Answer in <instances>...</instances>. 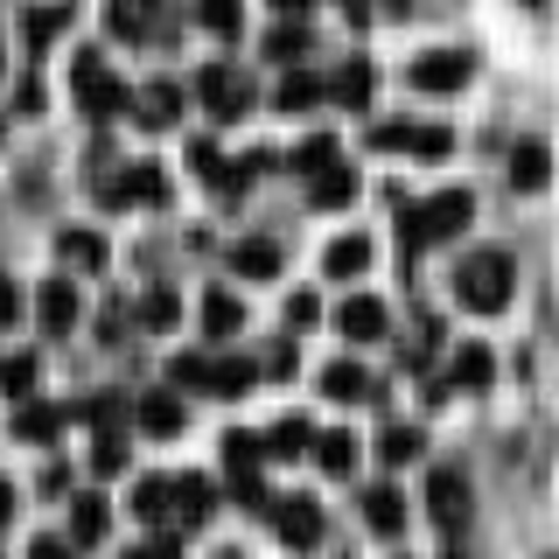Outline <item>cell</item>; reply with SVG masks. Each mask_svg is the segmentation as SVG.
<instances>
[{"label":"cell","instance_id":"obj_1","mask_svg":"<svg viewBox=\"0 0 559 559\" xmlns=\"http://www.w3.org/2000/svg\"><path fill=\"white\" fill-rule=\"evenodd\" d=\"M511 294H518V259L511 252H468L462 266H454V301L462 308H476V314H497V308H511Z\"/></svg>","mask_w":559,"mask_h":559},{"label":"cell","instance_id":"obj_2","mask_svg":"<svg viewBox=\"0 0 559 559\" xmlns=\"http://www.w3.org/2000/svg\"><path fill=\"white\" fill-rule=\"evenodd\" d=\"M468 224H476V197H468V189H441V197L413 203L406 217H399V238L406 245H441L454 231H468Z\"/></svg>","mask_w":559,"mask_h":559},{"label":"cell","instance_id":"obj_3","mask_svg":"<svg viewBox=\"0 0 559 559\" xmlns=\"http://www.w3.org/2000/svg\"><path fill=\"white\" fill-rule=\"evenodd\" d=\"M70 92H78V112L84 119H112V112H127L133 92L105 70V57H78V70H70Z\"/></svg>","mask_w":559,"mask_h":559},{"label":"cell","instance_id":"obj_4","mask_svg":"<svg viewBox=\"0 0 559 559\" xmlns=\"http://www.w3.org/2000/svg\"><path fill=\"white\" fill-rule=\"evenodd\" d=\"M468 78H476V57H468V49H419L406 63L413 92H462Z\"/></svg>","mask_w":559,"mask_h":559},{"label":"cell","instance_id":"obj_5","mask_svg":"<svg viewBox=\"0 0 559 559\" xmlns=\"http://www.w3.org/2000/svg\"><path fill=\"white\" fill-rule=\"evenodd\" d=\"M175 22V0H105V28L140 43V35H168Z\"/></svg>","mask_w":559,"mask_h":559},{"label":"cell","instance_id":"obj_6","mask_svg":"<svg viewBox=\"0 0 559 559\" xmlns=\"http://www.w3.org/2000/svg\"><path fill=\"white\" fill-rule=\"evenodd\" d=\"M336 329H343V343H378L384 329H392V314H384L378 294H349L336 308Z\"/></svg>","mask_w":559,"mask_h":559},{"label":"cell","instance_id":"obj_7","mask_svg":"<svg viewBox=\"0 0 559 559\" xmlns=\"http://www.w3.org/2000/svg\"><path fill=\"white\" fill-rule=\"evenodd\" d=\"M427 503H433V518L448 524H468V503H476V489H468V476L462 468H433V483H427Z\"/></svg>","mask_w":559,"mask_h":559},{"label":"cell","instance_id":"obj_8","mask_svg":"<svg viewBox=\"0 0 559 559\" xmlns=\"http://www.w3.org/2000/svg\"><path fill=\"white\" fill-rule=\"evenodd\" d=\"M35 314H43L49 336H70V329H78V314H84V294L70 287V280H49V287L35 294Z\"/></svg>","mask_w":559,"mask_h":559},{"label":"cell","instance_id":"obj_9","mask_svg":"<svg viewBox=\"0 0 559 559\" xmlns=\"http://www.w3.org/2000/svg\"><path fill=\"white\" fill-rule=\"evenodd\" d=\"M273 524H280V538H287L294 552H308L314 538H322V503H314V497H287L273 511Z\"/></svg>","mask_w":559,"mask_h":559},{"label":"cell","instance_id":"obj_10","mask_svg":"<svg viewBox=\"0 0 559 559\" xmlns=\"http://www.w3.org/2000/svg\"><path fill=\"white\" fill-rule=\"evenodd\" d=\"M280 266H287L280 238H238V245H231V273H238V280H273Z\"/></svg>","mask_w":559,"mask_h":559},{"label":"cell","instance_id":"obj_11","mask_svg":"<svg viewBox=\"0 0 559 559\" xmlns=\"http://www.w3.org/2000/svg\"><path fill=\"white\" fill-rule=\"evenodd\" d=\"M203 98H210V112H217V119H231V112H245V105H252V84H245L238 70L210 63V70H203Z\"/></svg>","mask_w":559,"mask_h":559},{"label":"cell","instance_id":"obj_12","mask_svg":"<svg viewBox=\"0 0 559 559\" xmlns=\"http://www.w3.org/2000/svg\"><path fill=\"white\" fill-rule=\"evenodd\" d=\"M371 140H378V147H399V154H448L454 147L448 127H406V119H399V127H378Z\"/></svg>","mask_w":559,"mask_h":559},{"label":"cell","instance_id":"obj_13","mask_svg":"<svg viewBox=\"0 0 559 559\" xmlns=\"http://www.w3.org/2000/svg\"><path fill=\"white\" fill-rule=\"evenodd\" d=\"M238 329H245V301H238L231 287H210L203 294V336L210 343H231Z\"/></svg>","mask_w":559,"mask_h":559},{"label":"cell","instance_id":"obj_14","mask_svg":"<svg viewBox=\"0 0 559 559\" xmlns=\"http://www.w3.org/2000/svg\"><path fill=\"white\" fill-rule=\"evenodd\" d=\"M168 511H182V524H203L217 518V489L203 476H168Z\"/></svg>","mask_w":559,"mask_h":559},{"label":"cell","instance_id":"obj_15","mask_svg":"<svg viewBox=\"0 0 559 559\" xmlns=\"http://www.w3.org/2000/svg\"><path fill=\"white\" fill-rule=\"evenodd\" d=\"M133 413H140V427H147L154 441H175V433H182V399L175 392H140Z\"/></svg>","mask_w":559,"mask_h":559},{"label":"cell","instance_id":"obj_16","mask_svg":"<svg viewBox=\"0 0 559 559\" xmlns=\"http://www.w3.org/2000/svg\"><path fill=\"white\" fill-rule=\"evenodd\" d=\"M175 119H182V92H175V78H154L147 92H140V127H175Z\"/></svg>","mask_w":559,"mask_h":559},{"label":"cell","instance_id":"obj_17","mask_svg":"<svg viewBox=\"0 0 559 559\" xmlns=\"http://www.w3.org/2000/svg\"><path fill=\"white\" fill-rule=\"evenodd\" d=\"M364 524H371L378 538H392L399 524H406V497H399L392 483H378V489H364Z\"/></svg>","mask_w":559,"mask_h":559},{"label":"cell","instance_id":"obj_18","mask_svg":"<svg viewBox=\"0 0 559 559\" xmlns=\"http://www.w3.org/2000/svg\"><path fill=\"white\" fill-rule=\"evenodd\" d=\"M364 266H371V238H357V231H349V238H329V252H322V273L329 280H357Z\"/></svg>","mask_w":559,"mask_h":559},{"label":"cell","instance_id":"obj_19","mask_svg":"<svg viewBox=\"0 0 559 559\" xmlns=\"http://www.w3.org/2000/svg\"><path fill=\"white\" fill-rule=\"evenodd\" d=\"M314 462H322V476H349V468H357V433L349 427H336V433H314Z\"/></svg>","mask_w":559,"mask_h":559},{"label":"cell","instance_id":"obj_20","mask_svg":"<svg viewBox=\"0 0 559 559\" xmlns=\"http://www.w3.org/2000/svg\"><path fill=\"white\" fill-rule=\"evenodd\" d=\"M105 524H112V503H105V497H78V503H70V546H98Z\"/></svg>","mask_w":559,"mask_h":559},{"label":"cell","instance_id":"obj_21","mask_svg":"<svg viewBox=\"0 0 559 559\" xmlns=\"http://www.w3.org/2000/svg\"><path fill=\"white\" fill-rule=\"evenodd\" d=\"M462 392H483L489 378H497V357H489V343H462L454 349V371H448Z\"/></svg>","mask_w":559,"mask_h":559},{"label":"cell","instance_id":"obj_22","mask_svg":"<svg viewBox=\"0 0 559 559\" xmlns=\"http://www.w3.org/2000/svg\"><path fill=\"white\" fill-rule=\"evenodd\" d=\"M57 259H70V266H84V273H98V266H105V238L84 231V224H70V231H57Z\"/></svg>","mask_w":559,"mask_h":559},{"label":"cell","instance_id":"obj_23","mask_svg":"<svg viewBox=\"0 0 559 559\" xmlns=\"http://www.w3.org/2000/svg\"><path fill=\"white\" fill-rule=\"evenodd\" d=\"M546 168H552L546 140H518V147H511V182L518 189H538V182H546Z\"/></svg>","mask_w":559,"mask_h":559},{"label":"cell","instance_id":"obj_24","mask_svg":"<svg viewBox=\"0 0 559 559\" xmlns=\"http://www.w3.org/2000/svg\"><path fill=\"white\" fill-rule=\"evenodd\" d=\"M322 392L329 399H371V371H364V364H349V357H336L322 371Z\"/></svg>","mask_w":559,"mask_h":559},{"label":"cell","instance_id":"obj_25","mask_svg":"<svg viewBox=\"0 0 559 559\" xmlns=\"http://www.w3.org/2000/svg\"><path fill=\"white\" fill-rule=\"evenodd\" d=\"M349 197H357V175H349L343 162H336V168H322V175H314V189H308V203H314V210H336V203H349Z\"/></svg>","mask_w":559,"mask_h":559},{"label":"cell","instance_id":"obj_26","mask_svg":"<svg viewBox=\"0 0 559 559\" xmlns=\"http://www.w3.org/2000/svg\"><path fill=\"white\" fill-rule=\"evenodd\" d=\"M140 322H147L154 336H168V329L182 322V301H175V287H147V301H140Z\"/></svg>","mask_w":559,"mask_h":559},{"label":"cell","instance_id":"obj_27","mask_svg":"<svg viewBox=\"0 0 559 559\" xmlns=\"http://www.w3.org/2000/svg\"><path fill=\"white\" fill-rule=\"evenodd\" d=\"M63 28H70V8H35V14H22V35H28V49H49Z\"/></svg>","mask_w":559,"mask_h":559},{"label":"cell","instance_id":"obj_28","mask_svg":"<svg viewBox=\"0 0 559 559\" xmlns=\"http://www.w3.org/2000/svg\"><path fill=\"white\" fill-rule=\"evenodd\" d=\"M259 462H266L259 433H231V441H224V468H231V483H238V476H259Z\"/></svg>","mask_w":559,"mask_h":559},{"label":"cell","instance_id":"obj_29","mask_svg":"<svg viewBox=\"0 0 559 559\" xmlns=\"http://www.w3.org/2000/svg\"><path fill=\"white\" fill-rule=\"evenodd\" d=\"M419 441H427L419 427H384V441H378V462H384V468H406L413 454H419Z\"/></svg>","mask_w":559,"mask_h":559},{"label":"cell","instance_id":"obj_30","mask_svg":"<svg viewBox=\"0 0 559 559\" xmlns=\"http://www.w3.org/2000/svg\"><path fill=\"white\" fill-rule=\"evenodd\" d=\"M0 392H8L14 406H28L35 399V357H0Z\"/></svg>","mask_w":559,"mask_h":559},{"label":"cell","instance_id":"obj_31","mask_svg":"<svg viewBox=\"0 0 559 559\" xmlns=\"http://www.w3.org/2000/svg\"><path fill=\"white\" fill-rule=\"evenodd\" d=\"M197 22L210 35H238L245 28V0H197Z\"/></svg>","mask_w":559,"mask_h":559},{"label":"cell","instance_id":"obj_32","mask_svg":"<svg viewBox=\"0 0 559 559\" xmlns=\"http://www.w3.org/2000/svg\"><path fill=\"white\" fill-rule=\"evenodd\" d=\"M252 378H259L252 364H203V371H197V384H210V392H224V399H231V392H245Z\"/></svg>","mask_w":559,"mask_h":559},{"label":"cell","instance_id":"obj_33","mask_svg":"<svg viewBox=\"0 0 559 559\" xmlns=\"http://www.w3.org/2000/svg\"><path fill=\"white\" fill-rule=\"evenodd\" d=\"M133 518L140 524H162L168 518V476H147V483L133 489Z\"/></svg>","mask_w":559,"mask_h":559},{"label":"cell","instance_id":"obj_34","mask_svg":"<svg viewBox=\"0 0 559 559\" xmlns=\"http://www.w3.org/2000/svg\"><path fill=\"white\" fill-rule=\"evenodd\" d=\"M57 427H63L57 406H22V413H14V433H22V441H49Z\"/></svg>","mask_w":559,"mask_h":559},{"label":"cell","instance_id":"obj_35","mask_svg":"<svg viewBox=\"0 0 559 559\" xmlns=\"http://www.w3.org/2000/svg\"><path fill=\"white\" fill-rule=\"evenodd\" d=\"M308 441H314V427H308L301 413H294V419H280V427H273V433H266V441H259V448H273V454H301Z\"/></svg>","mask_w":559,"mask_h":559},{"label":"cell","instance_id":"obj_36","mask_svg":"<svg viewBox=\"0 0 559 559\" xmlns=\"http://www.w3.org/2000/svg\"><path fill=\"white\" fill-rule=\"evenodd\" d=\"M336 98H343V105H371V63H364V57H349V63H343Z\"/></svg>","mask_w":559,"mask_h":559},{"label":"cell","instance_id":"obj_37","mask_svg":"<svg viewBox=\"0 0 559 559\" xmlns=\"http://www.w3.org/2000/svg\"><path fill=\"white\" fill-rule=\"evenodd\" d=\"M314 98H322V84H314L308 70H287V84H280V112H308Z\"/></svg>","mask_w":559,"mask_h":559},{"label":"cell","instance_id":"obj_38","mask_svg":"<svg viewBox=\"0 0 559 559\" xmlns=\"http://www.w3.org/2000/svg\"><path fill=\"white\" fill-rule=\"evenodd\" d=\"M119 413H127V399H119V392H92V399L78 406V419H92L98 433H112V419H119Z\"/></svg>","mask_w":559,"mask_h":559},{"label":"cell","instance_id":"obj_39","mask_svg":"<svg viewBox=\"0 0 559 559\" xmlns=\"http://www.w3.org/2000/svg\"><path fill=\"white\" fill-rule=\"evenodd\" d=\"M294 168H314V175H322V168H336V140H329V133H314L308 147L294 154Z\"/></svg>","mask_w":559,"mask_h":559},{"label":"cell","instance_id":"obj_40","mask_svg":"<svg viewBox=\"0 0 559 559\" xmlns=\"http://www.w3.org/2000/svg\"><path fill=\"white\" fill-rule=\"evenodd\" d=\"M308 49H314V35H308V28H280V35H273V63L308 57Z\"/></svg>","mask_w":559,"mask_h":559},{"label":"cell","instance_id":"obj_41","mask_svg":"<svg viewBox=\"0 0 559 559\" xmlns=\"http://www.w3.org/2000/svg\"><path fill=\"white\" fill-rule=\"evenodd\" d=\"M119 462H127V448H119V433H98V441H92V468H98V476H112Z\"/></svg>","mask_w":559,"mask_h":559},{"label":"cell","instance_id":"obj_42","mask_svg":"<svg viewBox=\"0 0 559 559\" xmlns=\"http://www.w3.org/2000/svg\"><path fill=\"white\" fill-rule=\"evenodd\" d=\"M14 322H22V280L0 273V329H14Z\"/></svg>","mask_w":559,"mask_h":559},{"label":"cell","instance_id":"obj_43","mask_svg":"<svg viewBox=\"0 0 559 559\" xmlns=\"http://www.w3.org/2000/svg\"><path fill=\"white\" fill-rule=\"evenodd\" d=\"M127 559H182V546H175V538H147V546H133Z\"/></svg>","mask_w":559,"mask_h":559},{"label":"cell","instance_id":"obj_44","mask_svg":"<svg viewBox=\"0 0 559 559\" xmlns=\"http://www.w3.org/2000/svg\"><path fill=\"white\" fill-rule=\"evenodd\" d=\"M287 322H294V329L314 322V294H294V301H287Z\"/></svg>","mask_w":559,"mask_h":559},{"label":"cell","instance_id":"obj_45","mask_svg":"<svg viewBox=\"0 0 559 559\" xmlns=\"http://www.w3.org/2000/svg\"><path fill=\"white\" fill-rule=\"evenodd\" d=\"M28 559H70V546H63V538H35Z\"/></svg>","mask_w":559,"mask_h":559},{"label":"cell","instance_id":"obj_46","mask_svg":"<svg viewBox=\"0 0 559 559\" xmlns=\"http://www.w3.org/2000/svg\"><path fill=\"white\" fill-rule=\"evenodd\" d=\"M273 8H280V22H301V14L314 8V0H273Z\"/></svg>","mask_w":559,"mask_h":559},{"label":"cell","instance_id":"obj_47","mask_svg":"<svg viewBox=\"0 0 559 559\" xmlns=\"http://www.w3.org/2000/svg\"><path fill=\"white\" fill-rule=\"evenodd\" d=\"M8 518H14V489L0 483V524H8Z\"/></svg>","mask_w":559,"mask_h":559},{"label":"cell","instance_id":"obj_48","mask_svg":"<svg viewBox=\"0 0 559 559\" xmlns=\"http://www.w3.org/2000/svg\"><path fill=\"white\" fill-rule=\"evenodd\" d=\"M217 559H238V552H217Z\"/></svg>","mask_w":559,"mask_h":559}]
</instances>
